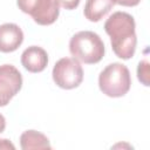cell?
<instances>
[{"label":"cell","instance_id":"6da1fadb","mask_svg":"<svg viewBox=\"0 0 150 150\" xmlns=\"http://www.w3.org/2000/svg\"><path fill=\"white\" fill-rule=\"evenodd\" d=\"M132 15L125 12L112 13L104 23V30L110 36L114 53L122 60H129L136 50L137 36Z\"/></svg>","mask_w":150,"mask_h":150},{"label":"cell","instance_id":"7a4b0ae2","mask_svg":"<svg viewBox=\"0 0 150 150\" xmlns=\"http://www.w3.org/2000/svg\"><path fill=\"white\" fill-rule=\"evenodd\" d=\"M69 50L77 61L93 64L100 62L104 56V43L96 33L82 30L71 36Z\"/></svg>","mask_w":150,"mask_h":150},{"label":"cell","instance_id":"3957f363","mask_svg":"<svg viewBox=\"0 0 150 150\" xmlns=\"http://www.w3.org/2000/svg\"><path fill=\"white\" fill-rule=\"evenodd\" d=\"M131 86V76L127 66L114 62L108 64L98 76V87L109 97L124 96Z\"/></svg>","mask_w":150,"mask_h":150},{"label":"cell","instance_id":"277c9868","mask_svg":"<svg viewBox=\"0 0 150 150\" xmlns=\"http://www.w3.org/2000/svg\"><path fill=\"white\" fill-rule=\"evenodd\" d=\"M53 80L62 89H74L83 81V69L74 57L60 59L53 68Z\"/></svg>","mask_w":150,"mask_h":150},{"label":"cell","instance_id":"5b68a950","mask_svg":"<svg viewBox=\"0 0 150 150\" xmlns=\"http://www.w3.org/2000/svg\"><path fill=\"white\" fill-rule=\"evenodd\" d=\"M18 7L41 26H48L59 18V4L56 0H18Z\"/></svg>","mask_w":150,"mask_h":150},{"label":"cell","instance_id":"8992f818","mask_svg":"<svg viewBox=\"0 0 150 150\" xmlns=\"http://www.w3.org/2000/svg\"><path fill=\"white\" fill-rule=\"evenodd\" d=\"M22 76L12 64L0 66V107H5L20 91Z\"/></svg>","mask_w":150,"mask_h":150},{"label":"cell","instance_id":"52a82bcc","mask_svg":"<svg viewBox=\"0 0 150 150\" xmlns=\"http://www.w3.org/2000/svg\"><path fill=\"white\" fill-rule=\"evenodd\" d=\"M23 41V33L15 23H4L0 26V52L11 53L16 50Z\"/></svg>","mask_w":150,"mask_h":150},{"label":"cell","instance_id":"ba28073f","mask_svg":"<svg viewBox=\"0 0 150 150\" xmlns=\"http://www.w3.org/2000/svg\"><path fill=\"white\" fill-rule=\"evenodd\" d=\"M21 63L30 73H40L48 64L47 52L39 46H30L21 54Z\"/></svg>","mask_w":150,"mask_h":150},{"label":"cell","instance_id":"9c48e42d","mask_svg":"<svg viewBox=\"0 0 150 150\" xmlns=\"http://www.w3.org/2000/svg\"><path fill=\"white\" fill-rule=\"evenodd\" d=\"M114 5L112 0H87L83 13L89 21L97 22L112 9Z\"/></svg>","mask_w":150,"mask_h":150},{"label":"cell","instance_id":"30bf717a","mask_svg":"<svg viewBox=\"0 0 150 150\" xmlns=\"http://www.w3.org/2000/svg\"><path fill=\"white\" fill-rule=\"evenodd\" d=\"M20 146L22 150L30 149H50L49 139L35 130H26L20 136Z\"/></svg>","mask_w":150,"mask_h":150},{"label":"cell","instance_id":"8fae6325","mask_svg":"<svg viewBox=\"0 0 150 150\" xmlns=\"http://www.w3.org/2000/svg\"><path fill=\"white\" fill-rule=\"evenodd\" d=\"M137 77L144 84L149 86V62L146 59L142 60L137 67Z\"/></svg>","mask_w":150,"mask_h":150},{"label":"cell","instance_id":"7c38bea8","mask_svg":"<svg viewBox=\"0 0 150 150\" xmlns=\"http://www.w3.org/2000/svg\"><path fill=\"white\" fill-rule=\"evenodd\" d=\"M59 6L66 8V9H74L79 6L80 0H56Z\"/></svg>","mask_w":150,"mask_h":150},{"label":"cell","instance_id":"4fadbf2b","mask_svg":"<svg viewBox=\"0 0 150 150\" xmlns=\"http://www.w3.org/2000/svg\"><path fill=\"white\" fill-rule=\"evenodd\" d=\"M114 4L120 5V6H125V7H134L137 6L141 0H112Z\"/></svg>","mask_w":150,"mask_h":150},{"label":"cell","instance_id":"5bb4252c","mask_svg":"<svg viewBox=\"0 0 150 150\" xmlns=\"http://www.w3.org/2000/svg\"><path fill=\"white\" fill-rule=\"evenodd\" d=\"M15 146L8 139H0V149H14Z\"/></svg>","mask_w":150,"mask_h":150},{"label":"cell","instance_id":"9a60e30c","mask_svg":"<svg viewBox=\"0 0 150 150\" xmlns=\"http://www.w3.org/2000/svg\"><path fill=\"white\" fill-rule=\"evenodd\" d=\"M5 128H6V120H5V117L0 114V134L5 130Z\"/></svg>","mask_w":150,"mask_h":150}]
</instances>
